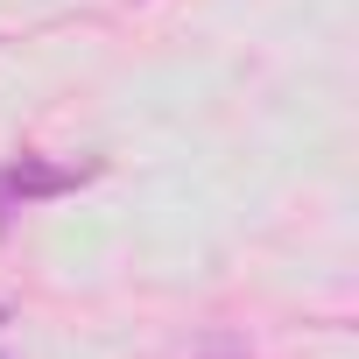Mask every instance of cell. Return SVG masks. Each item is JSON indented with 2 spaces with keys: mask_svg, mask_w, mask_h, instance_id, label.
Masks as SVG:
<instances>
[{
  "mask_svg": "<svg viewBox=\"0 0 359 359\" xmlns=\"http://www.w3.org/2000/svg\"><path fill=\"white\" fill-rule=\"evenodd\" d=\"M85 184V169H64V162H15V169H0V198H57Z\"/></svg>",
  "mask_w": 359,
  "mask_h": 359,
  "instance_id": "1",
  "label": "cell"
},
{
  "mask_svg": "<svg viewBox=\"0 0 359 359\" xmlns=\"http://www.w3.org/2000/svg\"><path fill=\"white\" fill-rule=\"evenodd\" d=\"M0 324H8V310H0Z\"/></svg>",
  "mask_w": 359,
  "mask_h": 359,
  "instance_id": "2",
  "label": "cell"
}]
</instances>
